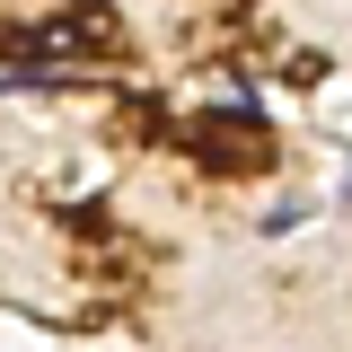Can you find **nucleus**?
<instances>
[{"label": "nucleus", "mask_w": 352, "mask_h": 352, "mask_svg": "<svg viewBox=\"0 0 352 352\" xmlns=\"http://www.w3.org/2000/svg\"><path fill=\"white\" fill-rule=\"evenodd\" d=\"M176 141H185L212 176H256V168H273V132L256 124V106H212V115H194Z\"/></svg>", "instance_id": "nucleus-1"}, {"label": "nucleus", "mask_w": 352, "mask_h": 352, "mask_svg": "<svg viewBox=\"0 0 352 352\" xmlns=\"http://www.w3.org/2000/svg\"><path fill=\"white\" fill-rule=\"evenodd\" d=\"M0 62H36V36L27 27H0Z\"/></svg>", "instance_id": "nucleus-3"}, {"label": "nucleus", "mask_w": 352, "mask_h": 352, "mask_svg": "<svg viewBox=\"0 0 352 352\" xmlns=\"http://www.w3.org/2000/svg\"><path fill=\"white\" fill-rule=\"evenodd\" d=\"M53 53H88V62H106V53H115V18H106L97 0H71V18L36 27V62H53Z\"/></svg>", "instance_id": "nucleus-2"}]
</instances>
